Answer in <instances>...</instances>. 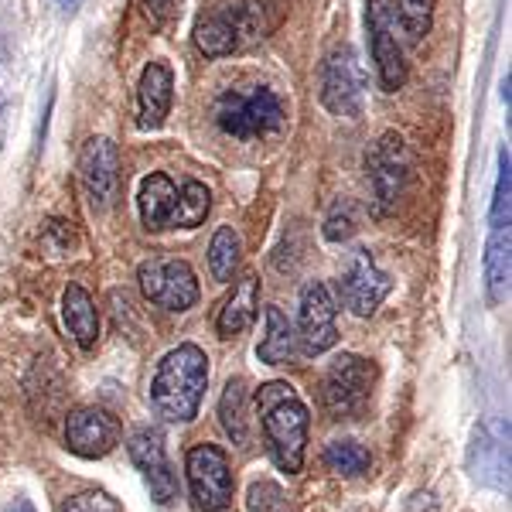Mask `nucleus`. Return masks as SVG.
Listing matches in <instances>:
<instances>
[{
    "mask_svg": "<svg viewBox=\"0 0 512 512\" xmlns=\"http://www.w3.org/2000/svg\"><path fill=\"white\" fill-rule=\"evenodd\" d=\"M256 417H260V431L274 465L287 475L301 472L304 454H308L311 414L294 386L280 383V379L277 383H263L256 390Z\"/></svg>",
    "mask_w": 512,
    "mask_h": 512,
    "instance_id": "obj_1",
    "label": "nucleus"
},
{
    "mask_svg": "<svg viewBox=\"0 0 512 512\" xmlns=\"http://www.w3.org/2000/svg\"><path fill=\"white\" fill-rule=\"evenodd\" d=\"M209 386V355L195 342L171 349L151 379V410L168 424H192Z\"/></svg>",
    "mask_w": 512,
    "mask_h": 512,
    "instance_id": "obj_2",
    "label": "nucleus"
},
{
    "mask_svg": "<svg viewBox=\"0 0 512 512\" xmlns=\"http://www.w3.org/2000/svg\"><path fill=\"white\" fill-rule=\"evenodd\" d=\"M216 123L222 134L236 140L274 137L284 127V103L267 86H253V93L226 89L216 103Z\"/></svg>",
    "mask_w": 512,
    "mask_h": 512,
    "instance_id": "obj_3",
    "label": "nucleus"
},
{
    "mask_svg": "<svg viewBox=\"0 0 512 512\" xmlns=\"http://www.w3.org/2000/svg\"><path fill=\"white\" fill-rule=\"evenodd\" d=\"M376 386V366L362 355H338L321 376V407L332 420H359Z\"/></svg>",
    "mask_w": 512,
    "mask_h": 512,
    "instance_id": "obj_4",
    "label": "nucleus"
},
{
    "mask_svg": "<svg viewBox=\"0 0 512 512\" xmlns=\"http://www.w3.org/2000/svg\"><path fill=\"white\" fill-rule=\"evenodd\" d=\"M185 472H188V489L198 512H226L233 506V465L229 454L219 444H195L185 454Z\"/></svg>",
    "mask_w": 512,
    "mask_h": 512,
    "instance_id": "obj_5",
    "label": "nucleus"
},
{
    "mask_svg": "<svg viewBox=\"0 0 512 512\" xmlns=\"http://www.w3.org/2000/svg\"><path fill=\"white\" fill-rule=\"evenodd\" d=\"M263 11L260 4H236L222 7V11L209 14L195 24V45L209 59H226V55L239 52L243 45L263 38Z\"/></svg>",
    "mask_w": 512,
    "mask_h": 512,
    "instance_id": "obj_6",
    "label": "nucleus"
},
{
    "mask_svg": "<svg viewBox=\"0 0 512 512\" xmlns=\"http://www.w3.org/2000/svg\"><path fill=\"white\" fill-rule=\"evenodd\" d=\"M321 106L345 120H359L366 110V76L352 45L332 48L321 65Z\"/></svg>",
    "mask_w": 512,
    "mask_h": 512,
    "instance_id": "obj_7",
    "label": "nucleus"
},
{
    "mask_svg": "<svg viewBox=\"0 0 512 512\" xmlns=\"http://www.w3.org/2000/svg\"><path fill=\"white\" fill-rule=\"evenodd\" d=\"M140 291L151 304L164 311H188L198 304V277L188 260H171V256H154L144 260L137 270Z\"/></svg>",
    "mask_w": 512,
    "mask_h": 512,
    "instance_id": "obj_8",
    "label": "nucleus"
},
{
    "mask_svg": "<svg viewBox=\"0 0 512 512\" xmlns=\"http://www.w3.org/2000/svg\"><path fill=\"white\" fill-rule=\"evenodd\" d=\"M366 168H369V185H373V202H376V212L386 216L400 195L407 192V181H410V171H414V161H410V151H407V140L400 134H383L373 144L366 158Z\"/></svg>",
    "mask_w": 512,
    "mask_h": 512,
    "instance_id": "obj_9",
    "label": "nucleus"
},
{
    "mask_svg": "<svg viewBox=\"0 0 512 512\" xmlns=\"http://www.w3.org/2000/svg\"><path fill=\"white\" fill-rule=\"evenodd\" d=\"M338 291H342V301L352 315L359 318H373L379 304L390 297L393 280L376 267L373 253L366 246H355L342 267V280H338Z\"/></svg>",
    "mask_w": 512,
    "mask_h": 512,
    "instance_id": "obj_10",
    "label": "nucleus"
},
{
    "mask_svg": "<svg viewBox=\"0 0 512 512\" xmlns=\"http://www.w3.org/2000/svg\"><path fill=\"white\" fill-rule=\"evenodd\" d=\"M297 338L304 355H325L338 345V301L325 280H311L301 291Z\"/></svg>",
    "mask_w": 512,
    "mask_h": 512,
    "instance_id": "obj_11",
    "label": "nucleus"
},
{
    "mask_svg": "<svg viewBox=\"0 0 512 512\" xmlns=\"http://www.w3.org/2000/svg\"><path fill=\"white\" fill-rule=\"evenodd\" d=\"M468 472L485 489L509 492V420L492 417L475 427L472 448H468Z\"/></svg>",
    "mask_w": 512,
    "mask_h": 512,
    "instance_id": "obj_12",
    "label": "nucleus"
},
{
    "mask_svg": "<svg viewBox=\"0 0 512 512\" xmlns=\"http://www.w3.org/2000/svg\"><path fill=\"white\" fill-rule=\"evenodd\" d=\"M127 451H130V458H134V465L140 468V475H144L147 489H151V499L158 502V506H168L178 495V478L168 461L164 434L158 427H137L127 441Z\"/></svg>",
    "mask_w": 512,
    "mask_h": 512,
    "instance_id": "obj_13",
    "label": "nucleus"
},
{
    "mask_svg": "<svg viewBox=\"0 0 512 512\" xmlns=\"http://www.w3.org/2000/svg\"><path fill=\"white\" fill-rule=\"evenodd\" d=\"M79 178L93 209H106L120 188V151L110 137H89L79 151Z\"/></svg>",
    "mask_w": 512,
    "mask_h": 512,
    "instance_id": "obj_14",
    "label": "nucleus"
},
{
    "mask_svg": "<svg viewBox=\"0 0 512 512\" xmlns=\"http://www.w3.org/2000/svg\"><path fill=\"white\" fill-rule=\"evenodd\" d=\"M120 444V420L103 407H79L65 420V448L79 458H106Z\"/></svg>",
    "mask_w": 512,
    "mask_h": 512,
    "instance_id": "obj_15",
    "label": "nucleus"
},
{
    "mask_svg": "<svg viewBox=\"0 0 512 512\" xmlns=\"http://www.w3.org/2000/svg\"><path fill=\"white\" fill-rule=\"evenodd\" d=\"M366 24H369V41H373V62L379 72V86H383L386 93H396V89L407 86L410 69H407V59H403L400 41L393 35L390 11H386L379 0H373L366 14Z\"/></svg>",
    "mask_w": 512,
    "mask_h": 512,
    "instance_id": "obj_16",
    "label": "nucleus"
},
{
    "mask_svg": "<svg viewBox=\"0 0 512 512\" xmlns=\"http://www.w3.org/2000/svg\"><path fill=\"white\" fill-rule=\"evenodd\" d=\"M171 99H175V76H171L168 62H151L140 72L137 86V127L140 130H158L164 127L171 113Z\"/></svg>",
    "mask_w": 512,
    "mask_h": 512,
    "instance_id": "obj_17",
    "label": "nucleus"
},
{
    "mask_svg": "<svg viewBox=\"0 0 512 512\" xmlns=\"http://www.w3.org/2000/svg\"><path fill=\"white\" fill-rule=\"evenodd\" d=\"M256 308H260V277H256V274H243V277L236 280L233 294L222 301L219 318H216V332L222 338L243 335L246 328L253 325Z\"/></svg>",
    "mask_w": 512,
    "mask_h": 512,
    "instance_id": "obj_18",
    "label": "nucleus"
},
{
    "mask_svg": "<svg viewBox=\"0 0 512 512\" xmlns=\"http://www.w3.org/2000/svg\"><path fill=\"white\" fill-rule=\"evenodd\" d=\"M178 202V188L175 181L161 171L147 175L140 181V195H137V209H140V222H144L151 233H161V229H171V212H175Z\"/></svg>",
    "mask_w": 512,
    "mask_h": 512,
    "instance_id": "obj_19",
    "label": "nucleus"
},
{
    "mask_svg": "<svg viewBox=\"0 0 512 512\" xmlns=\"http://www.w3.org/2000/svg\"><path fill=\"white\" fill-rule=\"evenodd\" d=\"M219 424L229 434V441L246 448L253 437V414H250V386L246 379H229L219 396Z\"/></svg>",
    "mask_w": 512,
    "mask_h": 512,
    "instance_id": "obj_20",
    "label": "nucleus"
},
{
    "mask_svg": "<svg viewBox=\"0 0 512 512\" xmlns=\"http://www.w3.org/2000/svg\"><path fill=\"white\" fill-rule=\"evenodd\" d=\"M62 318L69 335L76 338L82 349H93L96 338H99V315H96V304L89 291L82 284H69L62 294Z\"/></svg>",
    "mask_w": 512,
    "mask_h": 512,
    "instance_id": "obj_21",
    "label": "nucleus"
},
{
    "mask_svg": "<svg viewBox=\"0 0 512 512\" xmlns=\"http://www.w3.org/2000/svg\"><path fill=\"white\" fill-rule=\"evenodd\" d=\"M297 355V332L291 318L280 308H267L263 315V338L256 345V359L267 362V366H284Z\"/></svg>",
    "mask_w": 512,
    "mask_h": 512,
    "instance_id": "obj_22",
    "label": "nucleus"
},
{
    "mask_svg": "<svg viewBox=\"0 0 512 512\" xmlns=\"http://www.w3.org/2000/svg\"><path fill=\"white\" fill-rule=\"evenodd\" d=\"M485 294L489 304H502L509 297V226L492 229L485 243Z\"/></svg>",
    "mask_w": 512,
    "mask_h": 512,
    "instance_id": "obj_23",
    "label": "nucleus"
},
{
    "mask_svg": "<svg viewBox=\"0 0 512 512\" xmlns=\"http://www.w3.org/2000/svg\"><path fill=\"white\" fill-rule=\"evenodd\" d=\"M321 461H325L328 472L342 475V478H359L369 472V465H373V454L369 448H362L359 441H352V437H342V441H332L321 454Z\"/></svg>",
    "mask_w": 512,
    "mask_h": 512,
    "instance_id": "obj_24",
    "label": "nucleus"
},
{
    "mask_svg": "<svg viewBox=\"0 0 512 512\" xmlns=\"http://www.w3.org/2000/svg\"><path fill=\"white\" fill-rule=\"evenodd\" d=\"M212 209V192L202 181H185L178 192L175 212H171V229H198Z\"/></svg>",
    "mask_w": 512,
    "mask_h": 512,
    "instance_id": "obj_25",
    "label": "nucleus"
},
{
    "mask_svg": "<svg viewBox=\"0 0 512 512\" xmlns=\"http://www.w3.org/2000/svg\"><path fill=\"white\" fill-rule=\"evenodd\" d=\"M239 253H243V243H239V233L233 226H219L216 236L209 243V270L219 284H229L239 270Z\"/></svg>",
    "mask_w": 512,
    "mask_h": 512,
    "instance_id": "obj_26",
    "label": "nucleus"
},
{
    "mask_svg": "<svg viewBox=\"0 0 512 512\" xmlns=\"http://www.w3.org/2000/svg\"><path fill=\"white\" fill-rule=\"evenodd\" d=\"M393 18L410 41H420L434 28V0H393Z\"/></svg>",
    "mask_w": 512,
    "mask_h": 512,
    "instance_id": "obj_27",
    "label": "nucleus"
},
{
    "mask_svg": "<svg viewBox=\"0 0 512 512\" xmlns=\"http://www.w3.org/2000/svg\"><path fill=\"white\" fill-rule=\"evenodd\" d=\"M355 229H359L355 205L349 202V198H338L332 209H328L325 226H321V236H325L328 243H349V239L355 236Z\"/></svg>",
    "mask_w": 512,
    "mask_h": 512,
    "instance_id": "obj_28",
    "label": "nucleus"
},
{
    "mask_svg": "<svg viewBox=\"0 0 512 512\" xmlns=\"http://www.w3.org/2000/svg\"><path fill=\"white\" fill-rule=\"evenodd\" d=\"M512 164H509V147L499 151V175H495V192H492V212L489 222L492 229L509 226V195H512Z\"/></svg>",
    "mask_w": 512,
    "mask_h": 512,
    "instance_id": "obj_29",
    "label": "nucleus"
},
{
    "mask_svg": "<svg viewBox=\"0 0 512 512\" xmlns=\"http://www.w3.org/2000/svg\"><path fill=\"white\" fill-rule=\"evenodd\" d=\"M246 502H250V512H291V499L277 482H253Z\"/></svg>",
    "mask_w": 512,
    "mask_h": 512,
    "instance_id": "obj_30",
    "label": "nucleus"
},
{
    "mask_svg": "<svg viewBox=\"0 0 512 512\" xmlns=\"http://www.w3.org/2000/svg\"><path fill=\"white\" fill-rule=\"evenodd\" d=\"M62 512H120V506L106 492H82L72 495L62 506Z\"/></svg>",
    "mask_w": 512,
    "mask_h": 512,
    "instance_id": "obj_31",
    "label": "nucleus"
},
{
    "mask_svg": "<svg viewBox=\"0 0 512 512\" xmlns=\"http://www.w3.org/2000/svg\"><path fill=\"white\" fill-rule=\"evenodd\" d=\"M178 4H181V0H144L147 14H151V18H158V21H168L171 14L178 11Z\"/></svg>",
    "mask_w": 512,
    "mask_h": 512,
    "instance_id": "obj_32",
    "label": "nucleus"
},
{
    "mask_svg": "<svg viewBox=\"0 0 512 512\" xmlns=\"http://www.w3.org/2000/svg\"><path fill=\"white\" fill-rule=\"evenodd\" d=\"M4 512H35V506H31L28 499H18V502H14V506H7Z\"/></svg>",
    "mask_w": 512,
    "mask_h": 512,
    "instance_id": "obj_33",
    "label": "nucleus"
},
{
    "mask_svg": "<svg viewBox=\"0 0 512 512\" xmlns=\"http://www.w3.org/2000/svg\"><path fill=\"white\" fill-rule=\"evenodd\" d=\"M509 86H512V79H509V72H506V79H502V93H499L506 106H509Z\"/></svg>",
    "mask_w": 512,
    "mask_h": 512,
    "instance_id": "obj_34",
    "label": "nucleus"
},
{
    "mask_svg": "<svg viewBox=\"0 0 512 512\" xmlns=\"http://www.w3.org/2000/svg\"><path fill=\"white\" fill-rule=\"evenodd\" d=\"M59 4L65 7V11H72V7H76V4H79V0H59Z\"/></svg>",
    "mask_w": 512,
    "mask_h": 512,
    "instance_id": "obj_35",
    "label": "nucleus"
}]
</instances>
